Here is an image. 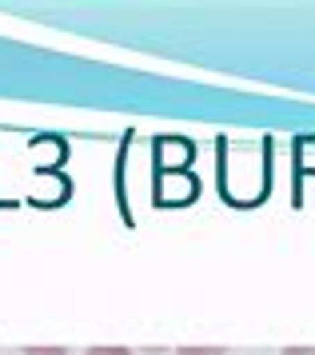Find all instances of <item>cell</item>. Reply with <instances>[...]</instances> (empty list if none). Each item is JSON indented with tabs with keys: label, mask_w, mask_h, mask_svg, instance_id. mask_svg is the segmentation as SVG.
<instances>
[{
	"label": "cell",
	"mask_w": 315,
	"mask_h": 355,
	"mask_svg": "<svg viewBox=\"0 0 315 355\" xmlns=\"http://www.w3.org/2000/svg\"><path fill=\"white\" fill-rule=\"evenodd\" d=\"M172 355H223L220 347H176Z\"/></svg>",
	"instance_id": "1"
},
{
	"label": "cell",
	"mask_w": 315,
	"mask_h": 355,
	"mask_svg": "<svg viewBox=\"0 0 315 355\" xmlns=\"http://www.w3.org/2000/svg\"><path fill=\"white\" fill-rule=\"evenodd\" d=\"M84 355H132L128 347H88Z\"/></svg>",
	"instance_id": "2"
},
{
	"label": "cell",
	"mask_w": 315,
	"mask_h": 355,
	"mask_svg": "<svg viewBox=\"0 0 315 355\" xmlns=\"http://www.w3.org/2000/svg\"><path fill=\"white\" fill-rule=\"evenodd\" d=\"M24 355H68L64 347H24Z\"/></svg>",
	"instance_id": "3"
},
{
	"label": "cell",
	"mask_w": 315,
	"mask_h": 355,
	"mask_svg": "<svg viewBox=\"0 0 315 355\" xmlns=\"http://www.w3.org/2000/svg\"><path fill=\"white\" fill-rule=\"evenodd\" d=\"M284 355H315V347H287Z\"/></svg>",
	"instance_id": "4"
}]
</instances>
